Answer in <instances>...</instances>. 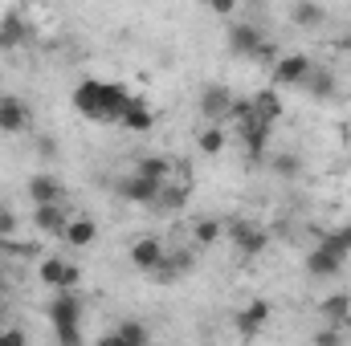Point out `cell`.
I'll return each mask as SVG.
<instances>
[{
  "label": "cell",
  "instance_id": "cell-33",
  "mask_svg": "<svg viewBox=\"0 0 351 346\" xmlns=\"http://www.w3.org/2000/svg\"><path fill=\"white\" fill-rule=\"evenodd\" d=\"M204 8L217 12V16H233V12L241 8V0H204Z\"/></svg>",
  "mask_w": 351,
  "mask_h": 346
},
{
  "label": "cell",
  "instance_id": "cell-12",
  "mask_svg": "<svg viewBox=\"0 0 351 346\" xmlns=\"http://www.w3.org/2000/svg\"><path fill=\"white\" fill-rule=\"evenodd\" d=\"M119 127H123L127 135H147V131L156 127V106H152L147 98H139V94H131V102H127V110H123V118H119Z\"/></svg>",
  "mask_w": 351,
  "mask_h": 346
},
{
  "label": "cell",
  "instance_id": "cell-6",
  "mask_svg": "<svg viewBox=\"0 0 351 346\" xmlns=\"http://www.w3.org/2000/svg\"><path fill=\"white\" fill-rule=\"evenodd\" d=\"M229 241H233V249L241 257H262L265 249H269V232H265L262 224H254V220H233L229 224Z\"/></svg>",
  "mask_w": 351,
  "mask_h": 346
},
{
  "label": "cell",
  "instance_id": "cell-2",
  "mask_svg": "<svg viewBox=\"0 0 351 346\" xmlns=\"http://www.w3.org/2000/svg\"><path fill=\"white\" fill-rule=\"evenodd\" d=\"M311 70H315L311 53H282V57H274V66H269V82L278 90H302L306 78H311Z\"/></svg>",
  "mask_w": 351,
  "mask_h": 346
},
{
  "label": "cell",
  "instance_id": "cell-4",
  "mask_svg": "<svg viewBox=\"0 0 351 346\" xmlns=\"http://www.w3.org/2000/svg\"><path fill=\"white\" fill-rule=\"evenodd\" d=\"M229 106H233V90L225 86V82H208V86H200L196 110H200V118H204V122L225 127V122H229Z\"/></svg>",
  "mask_w": 351,
  "mask_h": 346
},
{
  "label": "cell",
  "instance_id": "cell-14",
  "mask_svg": "<svg viewBox=\"0 0 351 346\" xmlns=\"http://www.w3.org/2000/svg\"><path fill=\"white\" fill-rule=\"evenodd\" d=\"M164 241L160 237H139L135 245H131V265L139 269V273H156L160 269V261H164Z\"/></svg>",
  "mask_w": 351,
  "mask_h": 346
},
{
  "label": "cell",
  "instance_id": "cell-9",
  "mask_svg": "<svg viewBox=\"0 0 351 346\" xmlns=\"http://www.w3.org/2000/svg\"><path fill=\"white\" fill-rule=\"evenodd\" d=\"M269 318H274V306H269L265 297H254V302H245V306L237 310L233 326H237V334H241V338H258L265 326H269Z\"/></svg>",
  "mask_w": 351,
  "mask_h": 346
},
{
  "label": "cell",
  "instance_id": "cell-34",
  "mask_svg": "<svg viewBox=\"0 0 351 346\" xmlns=\"http://www.w3.org/2000/svg\"><path fill=\"white\" fill-rule=\"evenodd\" d=\"M53 334H58V343L62 346H78L82 343V326H58Z\"/></svg>",
  "mask_w": 351,
  "mask_h": 346
},
{
  "label": "cell",
  "instance_id": "cell-17",
  "mask_svg": "<svg viewBox=\"0 0 351 346\" xmlns=\"http://www.w3.org/2000/svg\"><path fill=\"white\" fill-rule=\"evenodd\" d=\"M188 269H192V253H172V249H168V253H164V261H160V269H156L152 277H156L160 285H176Z\"/></svg>",
  "mask_w": 351,
  "mask_h": 346
},
{
  "label": "cell",
  "instance_id": "cell-31",
  "mask_svg": "<svg viewBox=\"0 0 351 346\" xmlns=\"http://www.w3.org/2000/svg\"><path fill=\"white\" fill-rule=\"evenodd\" d=\"M0 249H4L8 257H33V253H37L33 241H16V237H0Z\"/></svg>",
  "mask_w": 351,
  "mask_h": 346
},
{
  "label": "cell",
  "instance_id": "cell-8",
  "mask_svg": "<svg viewBox=\"0 0 351 346\" xmlns=\"http://www.w3.org/2000/svg\"><path fill=\"white\" fill-rule=\"evenodd\" d=\"M33 122V110L21 94H0V135H25Z\"/></svg>",
  "mask_w": 351,
  "mask_h": 346
},
{
  "label": "cell",
  "instance_id": "cell-7",
  "mask_svg": "<svg viewBox=\"0 0 351 346\" xmlns=\"http://www.w3.org/2000/svg\"><path fill=\"white\" fill-rule=\"evenodd\" d=\"M45 318H49L53 330L58 326H82V297H78V289H58L53 302L45 306Z\"/></svg>",
  "mask_w": 351,
  "mask_h": 346
},
{
  "label": "cell",
  "instance_id": "cell-29",
  "mask_svg": "<svg viewBox=\"0 0 351 346\" xmlns=\"http://www.w3.org/2000/svg\"><path fill=\"white\" fill-rule=\"evenodd\" d=\"M302 90H306L311 98H331V94H335V74H331V70H319V66H315Z\"/></svg>",
  "mask_w": 351,
  "mask_h": 346
},
{
  "label": "cell",
  "instance_id": "cell-5",
  "mask_svg": "<svg viewBox=\"0 0 351 346\" xmlns=\"http://www.w3.org/2000/svg\"><path fill=\"white\" fill-rule=\"evenodd\" d=\"M225 41H229V53H233V57L258 62V57H262V45H265V33L254 25V21H233Z\"/></svg>",
  "mask_w": 351,
  "mask_h": 346
},
{
  "label": "cell",
  "instance_id": "cell-1",
  "mask_svg": "<svg viewBox=\"0 0 351 346\" xmlns=\"http://www.w3.org/2000/svg\"><path fill=\"white\" fill-rule=\"evenodd\" d=\"M131 102V90L123 82H106V78H82L74 86V110L90 118V122H102V127H119L123 110Z\"/></svg>",
  "mask_w": 351,
  "mask_h": 346
},
{
  "label": "cell",
  "instance_id": "cell-22",
  "mask_svg": "<svg viewBox=\"0 0 351 346\" xmlns=\"http://www.w3.org/2000/svg\"><path fill=\"white\" fill-rule=\"evenodd\" d=\"M265 168L278 179H298L302 175V155L298 151H274V155H265Z\"/></svg>",
  "mask_w": 351,
  "mask_h": 346
},
{
  "label": "cell",
  "instance_id": "cell-25",
  "mask_svg": "<svg viewBox=\"0 0 351 346\" xmlns=\"http://www.w3.org/2000/svg\"><path fill=\"white\" fill-rule=\"evenodd\" d=\"M319 314H323L331 326H343L351 318V293H331V297H323V302H319Z\"/></svg>",
  "mask_w": 351,
  "mask_h": 346
},
{
  "label": "cell",
  "instance_id": "cell-21",
  "mask_svg": "<svg viewBox=\"0 0 351 346\" xmlns=\"http://www.w3.org/2000/svg\"><path fill=\"white\" fill-rule=\"evenodd\" d=\"M29 200L33 204H53V200H62V179L58 175H33L29 179Z\"/></svg>",
  "mask_w": 351,
  "mask_h": 346
},
{
  "label": "cell",
  "instance_id": "cell-36",
  "mask_svg": "<svg viewBox=\"0 0 351 346\" xmlns=\"http://www.w3.org/2000/svg\"><path fill=\"white\" fill-rule=\"evenodd\" d=\"M8 318V297H4V289H0V322Z\"/></svg>",
  "mask_w": 351,
  "mask_h": 346
},
{
  "label": "cell",
  "instance_id": "cell-30",
  "mask_svg": "<svg viewBox=\"0 0 351 346\" xmlns=\"http://www.w3.org/2000/svg\"><path fill=\"white\" fill-rule=\"evenodd\" d=\"M323 245H327V249H335L339 257H351V224L335 228V232H327V237H323Z\"/></svg>",
  "mask_w": 351,
  "mask_h": 346
},
{
  "label": "cell",
  "instance_id": "cell-15",
  "mask_svg": "<svg viewBox=\"0 0 351 346\" xmlns=\"http://www.w3.org/2000/svg\"><path fill=\"white\" fill-rule=\"evenodd\" d=\"M25 41H29V25H25V16H16V12L0 16V53H16Z\"/></svg>",
  "mask_w": 351,
  "mask_h": 346
},
{
  "label": "cell",
  "instance_id": "cell-32",
  "mask_svg": "<svg viewBox=\"0 0 351 346\" xmlns=\"http://www.w3.org/2000/svg\"><path fill=\"white\" fill-rule=\"evenodd\" d=\"M311 343H319V346H339V343H343V326H327V330H319Z\"/></svg>",
  "mask_w": 351,
  "mask_h": 346
},
{
  "label": "cell",
  "instance_id": "cell-11",
  "mask_svg": "<svg viewBox=\"0 0 351 346\" xmlns=\"http://www.w3.org/2000/svg\"><path fill=\"white\" fill-rule=\"evenodd\" d=\"M237 135H241V147H245V155L250 159H265V151H269V135H274V122H265V118H245L241 127H237Z\"/></svg>",
  "mask_w": 351,
  "mask_h": 346
},
{
  "label": "cell",
  "instance_id": "cell-23",
  "mask_svg": "<svg viewBox=\"0 0 351 346\" xmlns=\"http://www.w3.org/2000/svg\"><path fill=\"white\" fill-rule=\"evenodd\" d=\"M254 114L265 118V122H278L282 118V94H278V86H265L254 94Z\"/></svg>",
  "mask_w": 351,
  "mask_h": 346
},
{
  "label": "cell",
  "instance_id": "cell-28",
  "mask_svg": "<svg viewBox=\"0 0 351 346\" xmlns=\"http://www.w3.org/2000/svg\"><path fill=\"white\" fill-rule=\"evenodd\" d=\"M225 143H229V139H225V131H221L217 122H204V131L196 135V147H200L204 155H221V151H225Z\"/></svg>",
  "mask_w": 351,
  "mask_h": 346
},
{
  "label": "cell",
  "instance_id": "cell-3",
  "mask_svg": "<svg viewBox=\"0 0 351 346\" xmlns=\"http://www.w3.org/2000/svg\"><path fill=\"white\" fill-rule=\"evenodd\" d=\"M160 187H164L160 179H147V175H139V172L114 179V196H119L123 204H135V208H156Z\"/></svg>",
  "mask_w": 351,
  "mask_h": 346
},
{
  "label": "cell",
  "instance_id": "cell-16",
  "mask_svg": "<svg viewBox=\"0 0 351 346\" xmlns=\"http://www.w3.org/2000/svg\"><path fill=\"white\" fill-rule=\"evenodd\" d=\"M62 241H66L70 249H90V245L98 241V224H94L90 216H70V220H66Z\"/></svg>",
  "mask_w": 351,
  "mask_h": 346
},
{
  "label": "cell",
  "instance_id": "cell-35",
  "mask_svg": "<svg viewBox=\"0 0 351 346\" xmlns=\"http://www.w3.org/2000/svg\"><path fill=\"white\" fill-rule=\"evenodd\" d=\"M0 343H8V346L29 343V334H25V330H16V326H8V330H0Z\"/></svg>",
  "mask_w": 351,
  "mask_h": 346
},
{
  "label": "cell",
  "instance_id": "cell-18",
  "mask_svg": "<svg viewBox=\"0 0 351 346\" xmlns=\"http://www.w3.org/2000/svg\"><path fill=\"white\" fill-rule=\"evenodd\" d=\"M152 338V330L143 322H119L110 334H106V346H143Z\"/></svg>",
  "mask_w": 351,
  "mask_h": 346
},
{
  "label": "cell",
  "instance_id": "cell-24",
  "mask_svg": "<svg viewBox=\"0 0 351 346\" xmlns=\"http://www.w3.org/2000/svg\"><path fill=\"white\" fill-rule=\"evenodd\" d=\"M221 232H225V224H221L217 216L196 220V224H192V249H213V245L221 241Z\"/></svg>",
  "mask_w": 351,
  "mask_h": 346
},
{
  "label": "cell",
  "instance_id": "cell-20",
  "mask_svg": "<svg viewBox=\"0 0 351 346\" xmlns=\"http://www.w3.org/2000/svg\"><path fill=\"white\" fill-rule=\"evenodd\" d=\"M290 21H294L298 29H319V25L327 21V12H323L319 0H294V4H290Z\"/></svg>",
  "mask_w": 351,
  "mask_h": 346
},
{
  "label": "cell",
  "instance_id": "cell-26",
  "mask_svg": "<svg viewBox=\"0 0 351 346\" xmlns=\"http://www.w3.org/2000/svg\"><path fill=\"white\" fill-rule=\"evenodd\" d=\"M184 204H188V183L164 179V187H160V196H156V208H164V212H180Z\"/></svg>",
  "mask_w": 351,
  "mask_h": 346
},
{
  "label": "cell",
  "instance_id": "cell-13",
  "mask_svg": "<svg viewBox=\"0 0 351 346\" xmlns=\"http://www.w3.org/2000/svg\"><path fill=\"white\" fill-rule=\"evenodd\" d=\"M66 220H70V212L62 208V200H53V204H33V228H37L41 237H62V232H66Z\"/></svg>",
  "mask_w": 351,
  "mask_h": 346
},
{
  "label": "cell",
  "instance_id": "cell-27",
  "mask_svg": "<svg viewBox=\"0 0 351 346\" xmlns=\"http://www.w3.org/2000/svg\"><path fill=\"white\" fill-rule=\"evenodd\" d=\"M135 172L147 175V179H160V183H164V179H172V175H176V168L168 163V159H164V155H143V159L135 163Z\"/></svg>",
  "mask_w": 351,
  "mask_h": 346
},
{
  "label": "cell",
  "instance_id": "cell-10",
  "mask_svg": "<svg viewBox=\"0 0 351 346\" xmlns=\"http://www.w3.org/2000/svg\"><path fill=\"white\" fill-rule=\"evenodd\" d=\"M343 265H348V257H339V253H335V249H327L323 241H319L315 249H306V261H302V269H306L311 277H319V281L339 277V273H343Z\"/></svg>",
  "mask_w": 351,
  "mask_h": 346
},
{
  "label": "cell",
  "instance_id": "cell-19",
  "mask_svg": "<svg viewBox=\"0 0 351 346\" xmlns=\"http://www.w3.org/2000/svg\"><path fill=\"white\" fill-rule=\"evenodd\" d=\"M70 265H74V261H66V257H45L41 265H37V277H41L49 289H70V285H66Z\"/></svg>",
  "mask_w": 351,
  "mask_h": 346
}]
</instances>
